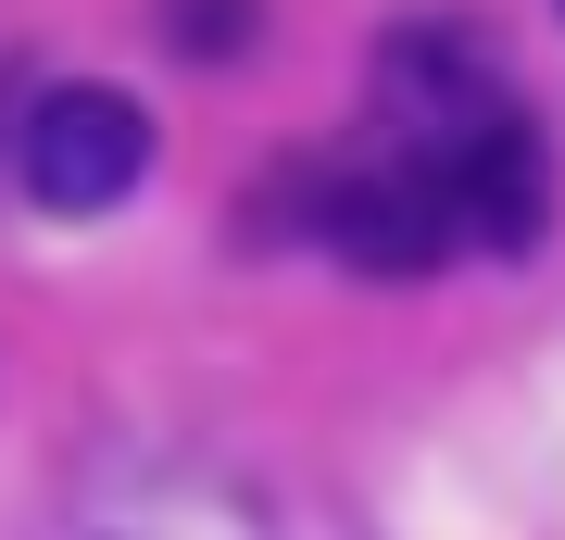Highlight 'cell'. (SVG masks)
Wrapping results in <instances>:
<instances>
[{
	"label": "cell",
	"instance_id": "2",
	"mask_svg": "<svg viewBox=\"0 0 565 540\" xmlns=\"http://www.w3.org/2000/svg\"><path fill=\"white\" fill-rule=\"evenodd\" d=\"M315 240L364 264V277H440L465 252L452 226V189L427 151H390V163H352V177H315Z\"/></svg>",
	"mask_w": 565,
	"mask_h": 540
},
{
	"label": "cell",
	"instance_id": "5",
	"mask_svg": "<svg viewBox=\"0 0 565 540\" xmlns=\"http://www.w3.org/2000/svg\"><path fill=\"white\" fill-rule=\"evenodd\" d=\"M163 39L177 51H239L252 39V0H163Z\"/></svg>",
	"mask_w": 565,
	"mask_h": 540
},
{
	"label": "cell",
	"instance_id": "3",
	"mask_svg": "<svg viewBox=\"0 0 565 540\" xmlns=\"http://www.w3.org/2000/svg\"><path fill=\"white\" fill-rule=\"evenodd\" d=\"M377 114L403 126V151H452L465 126L515 114L503 100V51L478 25H390L377 39Z\"/></svg>",
	"mask_w": 565,
	"mask_h": 540
},
{
	"label": "cell",
	"instance_id": "1",
	"mask_svg": "<svg viewBox=\"0 0 565 540\" xmlns=\"http://www.w3.org/2000/svg\"><path fill=\"white\" fill-rule=\"evenodd\" d=\"M13 177H25V201H39V214H114V201L151 177V114H139L126 88L63 76V88L25 100Z\"/></svg>",
	"mask_w": 565,
	"mask_h": 540
},
{
	"label": "cell",
	"instance_id": "4",
	"mask_svg": "<svg viewBox=\"0 0 565 540\" xmlns=\"http://www.w3.org/2000/svg\"><path fill=\"white\" fill-rule=\"evenodd\" d=\"M427 163H440V189H452L465 252H527V240H541V214H553V151H541V126H527V114L465 126V139L427 151Z\"/></svg>",
	"mask_w": 565,
	"mask_h": 540
}]
</instances>
